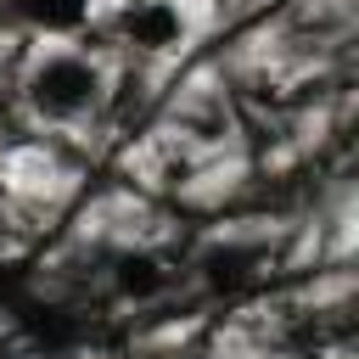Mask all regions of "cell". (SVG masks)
I'll return each mask as SVG.
<instances>
[{"label": "cell", "instance_id": "cell-1", "mask_svg": "<svg viewBox=\"0 0 359 359\" xmlns=\"http://www.w3.org/2000/svg\"><path fill=\"white\" fill-rule=\"evenodd\" d=\"M90 90H95V79H90V67L84 62H50L45 73H39V107H50V112H79L84 101H90Z\"/></svg>", "mask_w": 359, "mask_h": 359}, {"label": "cell", "instance_id": "cell-2", "mask_svg": "<svg viewBox=\"0 0 359 359\" xmlns=\"http://www.w3.org/2000/svg\"><path fill=\"white\" fill-rule=\"evenodd\" d=\"M174 11L168 6H146V11H135L129 17V34H135V45H168L174 39Z\"/></svg>", "mask_w": 359, "mask_h": 359}, {"label": "cell", "instance_id": "cell-3", "mask_svg": "<svg viewBox=\"0 0 359 359\" xmlns=\"http://www.w3.org/2000/svg\"><path fill=\"white\" fill-rule=\"evenodd\" d=\"M22 11L39 28H73V22H84V0H22Z\"/></svg>", "mask_w": 359, "mask_h": 359}, {"label": "cell", "instance_id": "cell-4", "mask_svg": "<svg viewBox=\"0 0 359 359\" xmlns=\"http://www.w3.org/2000/svg\"><path fill=\"white\" fill-rule=\"evenodd\" d=\"M151 286H157V269H151V264H146V258H140V264H129V269H123V292H151Z\"/></svg>", "mask_w": 359, "mask_h": 359}]
</instances>
